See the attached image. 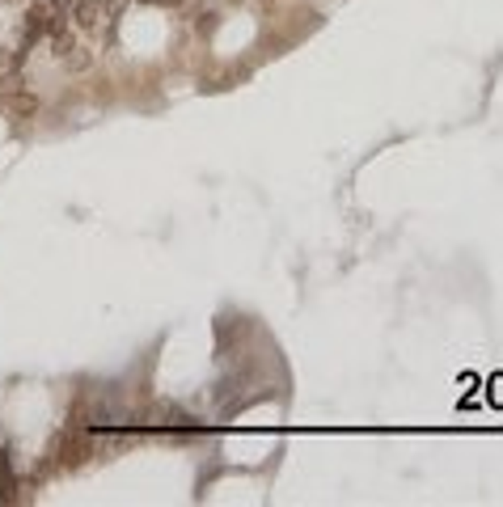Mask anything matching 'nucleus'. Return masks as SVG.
<instances>
[{
	"label": "nucleus",
	"mask_w": 503,
	"mask_h": 507,
	"mask_svg": "<svg viewBox=\"0 0 503 507\" xmlns=\"http://www.w3.org/2000/svg\"><path fill=\"white\" fill-rule=\"evenodd\" d=\"M59 4H63V0H34V4L25 8V25H21V38H25V42H34V38L51 34V25L63 17V13H59Z\"/></svg>",
	"instance_id": "nucleus-1"
},
{
	"label": "nucleus",
	"mask_w": 503,
	"mask_h": 507,
	"mask_svg": "<svg viewBox=\"0 0 503 507\" xmlns=\"http://www.w3.org/2000/svg\"><path fill=\"white\" fill-rule=\"evenodd\" d=\"M72 47H76V34H72V30H68V21L59 17V21L51 25V51H55V59H63Z\"/></svg>",
	"instance_id": "nucleus-2"
},
{
	"label": "nucleus",
	"mask_w": 503,
	"mask_h": 507,
	"mask_svg": "<svg viewBox=\"0 0 503 507\" xmlns=\"http://www.w3.org/2000/svg\"><path fill=\"white\" fill-rule=\"evenodd\" d=\"M72 17H76V30H97L102 25V4L97 0H80Z\"/></svg>",
	"instance_id": "nucleus-3"
},
{
	"label": "nucleus",
	"mask_w": 503,
	"mask_h": 507,
	"mask_svg": "<svg viewBox=\"0 0 503 507\" xmlns=\"http://www.w3.org/2000/svg\"><path fill=\"white\" fill-rule=\"evenodd\" d=\"M8 110H13L17 118H34V114H38V97H34V93H13V97H8Z\"/></svg>",
	"instance_id": "nucleus-4"
},
{
	"label": "nucleus",
	"mask_w": 503,
	"mask_h": 507,
	"mask_svg": "<svg viewBox=\"0 0 503 507\" xmlns=\"http://www.w3.org/2000/svg\"><path fill=\"white\" fill-rule=\"evenodd\" d=\"M63 63H68V72H85V68L93 63V55H89V47H80V42H76V47L63 55Z\"/></svg>",
	"instance_id": "nucleus-5"
},
{
	"label": "nucleus",
	"mask_w": 503,
	"mask_h": 507,
	"mask_svg": "<svg viewBox=\"0 0 503 507\" xmlns=\"http://www.w3.org/2000/svg\"><path fill=\"white\" fill-rule=\"evenodd\" d=\"M0 495H4V499L13 495V470H8V457H4V453H0Z\"/></svg>",
	"instance_id": "nucleus-6"
},
{
	"label": "nucleus",
	"mask_w": 503,
	"mask_h": 507,
	"mask_svg": "<svg viewBox=\"0 0 503 507\" xmlns=\"http://www.w3.org/2000/svg\"><path fill=\"white\" fill-rule=\"evenodd\" d=\"M237 4H241V0H237Z\"/></svg>",
	"instance_id": "nucleus-7"
}]
</instances>
